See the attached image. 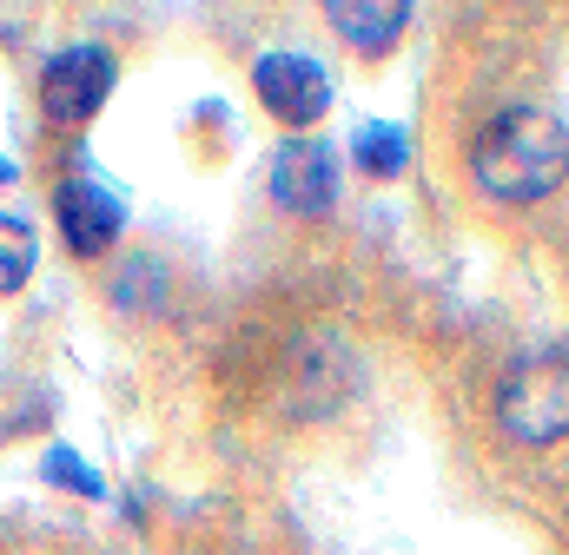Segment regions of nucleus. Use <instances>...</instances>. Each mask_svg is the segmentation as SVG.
I'll return each instance as SVG.
<instances>
[{
    "label": "nucleus",
    "mask_w": 569,
    "mask_h": 555,
    "mask_svg": "<svg viewBox=\"0 0 569 555\" xmlns=\"http://www.w3.org/2000/svg\"><path fill=\"white\" fill-rule=\"evenodd\" d=\"M470 179L497 205H537L569 179V127L543 107H510L470 139Z\"/></svg>",
    "instance_id": "f257e3e1"
},
{
    "label": "nucleus",
    "mask_w": 569,
    "mask_h": 555,
    "mask_svg": "<svg viewBox=\"0 0 569 555\" xmlns=\"http://www.w3.org/2000/svg\"><path fill=\"white\" fill-rule=\"evenodd\" d=\"M497 430L523 450H550L569 436V351H530L497 384Z\"/></svg>",
    "instance_id": "f03ea898"
},
{
    "label": "nucleus",
    "mask_w": 569,
    "mask_h": 555,
    "mask_svg": "<svg viewBox=\"0 0 569 555\" xmlns=\"http://www.w3.org/2000/svg\"><path fill=\"white\" fill-rule=\"evenodd\" d=\"M113 80H120V67H113L107 47H67V53H53L47 73H40V113H47L53 127H87V120L107 107Z\"/></svg>",
    "instance_id": "7ed1b4c3"
},
{
    "label": "nucleus",
    "mask_w": 569,
    "mask_h": 555,
    "mask_svg": "<svg viewBox=\"0 0 569 555\" xmlns=\"http://www.w3.org/2000/svg\"><path fill=\"white\" fill-rule=\"evenodd\" d=\"M252 87H259V100H266V113L284 120L291 133L298 127H318L325 113H331V73L311 60V53H266L259 67H252Z\"/></svg>",
    "instance_id": "20e7f679"
},
{
    "label": "nucleus",
    "mask_w": 569,
    "mask_h": 555,
    "mask_svg": "<svg viewBox=\"0 0 569 555\" xmlns=\"http://www.w3.org/2000/svg\"><path fill=\"white\" fill-rule=\"evenodd\" d=\"M272 199L291 219H325L338 205V159L318 139H284L272 159Z\"/></svg>",
    "instance_id": "39448f33"
},
{
    "label": "nucleus",
    "mask_w": 569,
    "mask_h": 555,
    "mask_svg": "<svg viewBox=\"0 0 569 555\" xmlns=\"http://www.w3.org/2000/svg\"><path fill=\"white\" fill-rule=\"evenodd\" d=\"M120 225H127V205L100 185V179H67L60 185V232H67V245L87 259V252H107L113 239H120Z\"/></svg>",
    "instance_id": "423d86ee"
},
{
    "label": "nucleus",
    "mask_w": 569,
    "mask_h": 555,
    "mask_svg": "<svg viewBox=\"0 0 569 555\" xmlns=\"http://www.w3.org/2000/svg\"><path fill=\"white\" fill-rule=\"evenodd\" d=\"M325 20L338 27L345 47H358V53H385V47H398V33L411 27V7H405V0H331Z\"/></svg>",
    "instance_id": "0eeeda50"
},
{
    "label": "nucleus",
    "mask_w": 569,
    "mask_h": 555,
    "mask_svg": "<svg viewBox=\"0 0 569 555\" xmlns=\"http://www.w3.org/2000/svg\"><path fill=\"white\" fill-rule=\"evenodd\" d=\"M351 165H358L365 179H398V172L411 165V133H405V127H385V120L358 127V139H351Z\"/></svg>",
    "instance_id": "6e6552de"
},
{
    "label": "nucleus",
    "mask_w": 569,
    "mask_h": 555,
    "mask_svg": "<svg viewBox=\"0 0 569 555\" xmlns=\"http://www.w3.org/2000/svg\"><path fill=\"white\" fill-rule=\"evenodd\" d=\"M33 252H40L33 225L13 219V212H0V297H13V291L33 278Z\"/></svg>",
    "instance_id": "1a4fd4ad"
},
{
    "label": "nucleus",
    "mask_w": 569,
    "mask_h": 555,
    "mask_svg": "<svg viewBox=\"0 0 569 555\" xmlns=\"http://www.w3.org/2000/svg\"><path fill=\"white\" fill-rule=\"evenodd\" d=\"M47 476H53V483H67V490H80V496H100V476H93V470H80V463H67V450H53V456H47Z\"/></svg>",
    "instance_id": "9d476101"
}]
</instances>
